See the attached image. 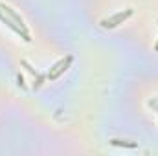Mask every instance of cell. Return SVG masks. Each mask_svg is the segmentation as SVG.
Here are the masks:
<instances>
[{
  "instance_id": "cell-6",
  "label": "cell",
  "mask_w": 158,
  "mask_h": 156,
  "mask_svg": "<svg viewBox=\"0 0 158 156\" xmlns=\"http://www.w3.org/2000/svg\"><path fill=\"white\" fill-rule=\"evenodd\" d=\"M155 50H156V51H158V42H156V44H155Z\"/></svg>"
},
{
  "instance_id": "cell-2",
  "label": "cell",
  "mask_w": 158,
  "mask_h": 156,
  "mask_svg": "<svg viewBox=\"0 0 158 156\" xmlns=\"http://www.w3.org/2000/svg\"><path fill=\"white\" fill-rule=\"evenodd\" d=\"M72 61H74V57L72 55H66L64 59H61V61H57L52 68H50V72H48V79L50 81H55V79H59L68 68H70V64H72Z\"/></svg>"
},
{
  "instance_id": "cell-4",
  "label": "cell",
  "mask_w": 158,
  "mask_h": 156,
  "mask_svg": "<svg viewBox=\"0 0 158 156\" xmlns=\"http://www.w3.org/2000/svg\"><path fill=\"white\" fill-rule=\"evenodd\" d=\"M110 145H114V147H125V149H136V147H138L136 142H131V140H119V138H112V140H110Z\"/></svg>"
},
{
  "instance_id": "cell-1",
  "label": "cell",
  "mask_w": 158,
  "mask_h": 156,
  "mask_svg": "<svg viewBox=\"0 0 158 156\" xmlns=\"http://www.w3.org/2000/svg\"><path fill=\"white\" fill-rule=\"evenodd\" d=\"M132 13H134V11L129 7V9H125V11H119V13H114V15L103 18L99 24H101V28H105V30H112V28H116L119 24H123L129 17H132Z\"/></svg>"
},
{
  "instance_id": "cell-3",
  "label": "cell",
  "mask_w": 158,
  "mask_h": 156,
  "mask_svg": "<svg viewBox=\"0 0 158 156\" xmlns=\"http://www.w3.org/2000/svg\"><path fill=\"white\" fill-rule=\"evenodd\" d=\"M0 22H2V24H6V26H7L9 30H13V31H15L17 35H20V37L26 40V42H30V40H31V37H30V31H26V30H22L20 26H17V24H15V22H13L11 18H7V17H6V15L2 13V11H0Z\"/></svg>"
},
{
  "instance_id": "cell-5",
  "label": "cell",
  "mask_w": 158,
  "mask_h": 156,
  "mask_svg": "<svg viewBox=\"0 0 158 156\" xmlns=\"http://www.w3.org/2000/svg\"><path fill=\"white\" fill-rule=\"evenodd\" d=\"M22 66H26L31 74H33V77H37V81H35V84H33V90H37V88H40V84L44 83V79H46V76H42V74H39V72H35V68H31L30 64H28V61H22Z\"/></svg>"
}]
</instances>
